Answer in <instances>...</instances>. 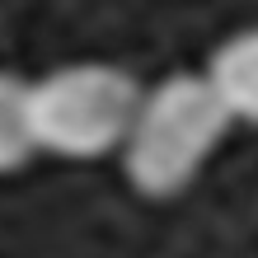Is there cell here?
Wrapping results in <instances>:
<instances>
[{"label": "cell", "instance_id": "cell-1", "mask_svg": "<svg viewBox=\"0 0 258 258\" xmlns=\"http://www.w3.org/2000/svg\"><path fill=\"white\" fill-rule=\"evenodd\" d=\"M225 132H230V113L207 85V75L174 71L146 89L141 113L122 146V174L141 197L169 202L192 188V178L216 155Z\"/></svg>", "mask_w": 258, "mask_h": 258}, {"label": "cell", "instance_id": "cell-2", "mask_svg": "<svg viewBox=\"0 0 258 258\" xmlns=\"http://www.w3.org/2000/svg\"><path fill=\"white\" fill-rule=\"evenodd\" d=\"M146 89L113 61H66L28 85L33 141L42 155L103 160L127 146Z\"/></svg>", "mask_w": 258, "mask_h": 258}, {"label": "cell", "instance_id": "cell-3", "mask_svg": "<svg viewBox=\"0 0 258 258\" xmlns=\"http://www.w3.org/2000/svg\"><path fill=\"white\" fill-rule=\"evenodd\" d=\"M207 85L225 103L230 122H253L258 127V24L239 28L211 52L207 61Z\"/></svg>", "mask_w": 258, "mask_h": 258}, {"label": "cell", "instance_id": "cell-4", "mask_svg": "<svg viewBox=\"0 0 258 258\" xmlns=\"http://www.w3.org/2000/svg\"><path fill=\"white\" fill-rule=\"evenodd\" d=\"M28 85L33 80L0 71V174L24 169V164L38 155L33 113H28Z\"/></svg>", "mask_w": 258, "mask_h": 258}]
</instances>
